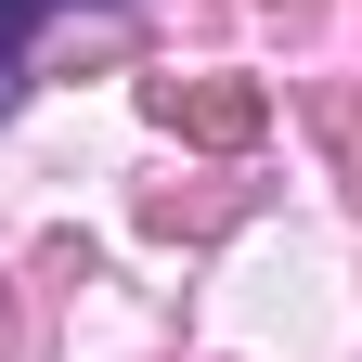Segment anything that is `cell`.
I'll return each mask as SVG.
<instances>
[{"label":"cell","instance_id":"1","mask_svg":"<svg viewBox=\"0 0 362 362\" xmlns=\"http://www.w3.org/2000/svg\"><path fill=\"white\" fill-rule=\"evenodd\" d=\"M156 117L168 129H207V143H246V129H259V90H181V78H156Z\"/></svg>","mask_w":362,"mask_h":362},{"label":"cell","instance_id":"2","mask_svg":"<svg viewBox=\"0 0 362 362\" xmlns=\"http://www.w3.org/2000/svg\"><path fill=\"white\" fill-rule=\"evenodd\" d=\"M39 13H52V0H0V104L26 90V26H39Z\"/></svg>","mask_w":362,"mask_h":362}]
</instances>
